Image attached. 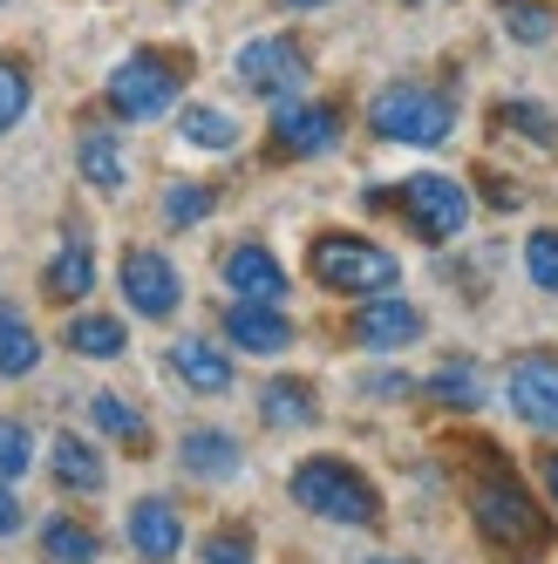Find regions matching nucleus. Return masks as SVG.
Wrapping results in <instances>:
<instances>
[{"label": "nucleus", "instance_id": "nucleus-1", "mask_svg": "<svg viewBox=\"0 0 558 564\" xmlns=\"http://www.w3.org/2000/svg\"><path fill=\"white\" fill-rule=\"evenodd\" d=\"M470 517H476V531H484V544L491 551H504V557H538V551H551V517L532 503V490L517 482L504 463H491L484 476L470 482Z\"/></svg>", "mask_w": 558, "mask_h": 564}, {"label": "nucleus", "instance_id": "nucleus-2", "mask_svg": "<svg viewBox=\"0 0 558 564\" xmlns=\"http://www.w3.org/2000/svg\"><path fill=\"white\" fill-rule=\"evenodd\" d=\"M287 490H293L300 510L328 517V523H354V531H375V523H382V490L347 456H307Z\"/></svg>", "mask_w": 558, "mask_h": 564}, {"label": "nucleus", "instance_id": "nucleus-3", "mask_svg": "<svg viewBox=\"0 0 558 564\" xmlns=\"http://www.w3.org/2000/svg\"><path fill=\"white\" fill-rule=\"evenodd\" d=\"M184 75L191 62L184 55H164V48H137L130 62H116L109 75V109L124 116V123H157V116H171L178 96H184Z\"/></svg>", "mask_w": 558, "mask_h": 564}, {"label": "nucleus", "instance_id": "nucleus-4", "mask_svg": "<svg viewBox=\"0 0 558 564\" xmlns=\"http://www.w3.org/2000/svg\"><path fill=\"white\" fill-rule=\"evenodd\" d=\"M307 259H313V279L328 293H347V300H375L403 279V259H388L375 238H354V231H321Z\"/></svg>", "mask_w": 558, "mask_h": 564}, {"label": "nucleus", "instance_id": "nucleus-5", "mask_svg": "<svg viewBox=\"0 0 558 564\" xmlns=\"http://www.w3.org/2000/svg\"><path fill=\"white\" fill-rule=\"evenodd\" d=\"M368 205H375V212H403L409 231L429 238V246H450V238L470 225V191H463L457 177H436V171L403 177L395 191H368Z\"/></svg>", "mask_w": 558, "mask_h": 564}, {"label": "nucleus", "instance_id": "nucleus-6", "mask_svg": "<svg viewBox=\"0 0 558 564\" xmlns=\"http://www.w3.org/2000/svg\"><path fill=\"white\" fill-rule=\"evenodd\" d=\"M368 130H375L382 143H416V150H429V143H443V137L457 130V102H450L443 89L395 83V89H382V96L368 102Z\"/></svg>", "mask_w": 558, "mask_h": 564}, {"label": "nucleus", "instance_id": "nucleus-7", "mask_svg": "<svg viewBox=\"0 0 558 564\" xmlns=\"http://www.w3.org/2000/svg\"><path fill=\"white\" fill-rule=\"evenodd\" d=\"M232 75H238V83H246L253 96L287 102V96L307 89V48L287 42V34H253V42L232 55Z\"/></svg>", "mask_w": 558, "mask_h": 564}, {"label": "nucleus", "instance_id": "nucleus-8", "mask_svg": "<svg viewBox=\"0 0 558 564\" xmlns=\"http://www.w3.org/2000/svg\"><path fill=\"white\" fill-rule=\"evenodd\" d=\"M504 394H511V409H517V422H525V429L558 435V354H551V347L517 354Z\"/></svg>", "mask_w": 558, "mask_h": 564}, {"label": "nucleus", "instance_id": "nucleus-9", "mask_svg": "<svg viewBox=\"0 0 558 564\" xmlns=\"http://www.w3.org/2000/svg\"><path fill=\"white\" fill-rule=\"evenodd\" d=\"M124 300H130V313H143V319H171L178 300H184V279H178V265H171L164 252L130 246V252H124Z\"/></svg>", "mask_w": 558, "mask_h": 564}, {"label": "nucleus", "instance_id": "nucleus-10", "mask_svg": "<svg viewBox=\"0 0 558 564\" xmlns=\"http://www.w3.org/2000/svg\"><path fill=\"white\" fill-rule=\"evenodd\" d=\"M341 143V109L334 102H300L287 96L272 116V150L279 156H328Z\"/></svg>", "mask_w": 558, "mask_h": 564}, {"label": "nucleus", "instance_id": "nucleus-11", "mask_svg": "<svg viewBox=\"0 0 558 564\" xmlns=\"http://www.w3.org/2000/svg\"><path fill=\"white\" fill-rule=\"evenodd\" d=\"M130 551L150 557V564H171L184 551V517L171 497H137L130 503Z\"/></svg>", "mask_w": 558, "mask_h": 564}, {"label": "nucleus", "instance_id": "nucleus-12", "mask_svg": "<svg viewBox=\"0 0 558 564\" xmlns=\"http://www.w3.org/2000/svg\"><path fill=\"white\" fill-rule=\"evenodd\" d=\"M422 327H429V319H422V313H416L409 300H388V293L362 300V313H354V340H362V347H375V354L422 340Z\"/></svg>", "mask_w": 558, "mask_h": 564}, {"label": "nucleus", "instance_id": "nucleus-13", "mask_svg": "<svg viewBox=\"0 0 558 564\" xmlns=\"http://www.w3.org/2000/svg\"><path fill=\"white\" fill-rule=\"evenodd\" d=\"M225 340L246 347V354H287L293 347V319L272 313L266 300H238V306H225Z\"/></svg>", "mask_w": 558, "mask_h": 564}, {"label": "nucleus", "instance_id": "nucleus-14", "mask_svg": "<svg viewBox=\"0 0 558 564\" xmlns=\"http://www.w3.org/2000/svg\"><path fill=\"white\" fill-rule=\"evenodd\" d=\"M225 286H232L238 300L279 306V300H287V265H279L266 246H232V252H225Z\"/></svg>", "mask_w": 558, "mask_h": 564}, {"label": "nucleus", "instance_id": "nucleus-15", "mask_svg": "<svg viewBox=\"0 0 558 564\" xmlns=\"http://www.w3.org/2000/svg\"><path fill=\"white\" fill-rule=\"evenodd\" d=\"M178 463H184V476L232 482L238 469H246V449H238V435H225V429H191V435L178 442Z\"/></svg>", "mask_w": 558, "mask_h": 564}, {"label": "nucleus", "instance_id": "nucleus-16", "mask_svg": "<svg viewBox=\"0 0 558 564\" xmlns=\"http://www.w3.org/2000/svg\"><path fill=\"white\" fill-rule=\"evenodd\" d=\"M171 368H178V381L197 388V394H225V388H232V360H225L212 340H178V347H171Z\"/></svg>", "mask_w": 558, "mask_h": 564}, {"label": "nucleus", "instance_id": "nucleus-17", "mask_svg": "<svg viewBox=\"0 0 558 564\" xmlns=\"http://www.w3.org/2000/svg\"><path fill=\"white\" fill-rule=\"evenodd\" d=\"M49 469H55V482H62V490H75V497H96V490H103V456L89 449L83 435H55Z\"/></svg>", "mask_w": 558, "mask_h": 564}, {"label": "nucleus", "instance_id": "nucleus-18", "mask_svg": "<svg viewBox=\"0 0 558 564\" xmlns=\"http://www.w3.org/2000/svg\"><path fill=\"white\" fill-rule=\"evenodd\" d=\"M49 300H62V306H75V300H89V286H96V252L75 238V246H62L55 259H49Z\"/></svg>", "mask_w": 558, "mask_h": 564}, {"label": "nucleus", "instance_id": "nucleus-19", "mask_svg": "<svg viewBox=\"0 0 558 564\" xmlns=\"http://www.w3.org/2000/svg\"><path fill=\"white\" fill-rule=\"evenodd\" d=\"M34 368H42V334H34L14 306H0V375L21 381V375H34Z\"/></svg>", "mask_w": 558, "mask_h": 564}, {"label": "nucleus", "instance_id": "nucleus-20", "mask_svg": "<svg viewBox=\"0 0 558 564\" xmlns=\"http://www.w3.org/2000/svg\"><path fill=\"white\" fill-rule=\"evenodd\" d=\"M259 415H266L272 429H307V422H321V401H313L307 381H266Z\"/></svg>", "mask_w": 558, "mask_h": 564}, {"label": "nucleus", "instance_id": "nucleus-21", "mask_svg": "<svg viewBox=\"0 0 558 564\" xmlns=\"http://www.w3.org/2000/svg\"><path fill=\"white\" fill-rule=\"evenodd\" d=\"M75 164H83V177H89L96 191H124V177H130L124 143H116L109 130H89L83 143H75Z\"/></svg>", "mask_w": 558, "mask_h": 564}, {"label": "nucleus", "instance_id": "nucleus-22", "mask_svg": "<svg viewBox=\"0 0 558 564\" xmlns=\"http://www.w3.org/2000/svg\"><path fill=\"white\" fill-rule=\"evenodd\" d=\"M42 551H49V564H96L103 538L89 531V523H75V517H49L42 523Z\"/></svg>", "mask_w": 558, "mask_h": 564}, {"label": "nucleus", "instance_id": "nucleus-23", "mask_svg": "<svg viewBox=\"0 0 558 564\" xmlns=\"http://www.w3.org/2000/svg\"><path fill=\"white\" fill-rule=\"evenodd\" d=\"M68 347L89 354V360H116L130 347V334H124V319H109V313H75L68 319Z\"/></svg>", "mask_w": 558, "mask_h": 564}, {"label": "nucleus", "instance_id": "nucleus-24", "mask_svg": "<svg viewBox=\"0 0 558 564\" xmlns=\"http://www.w3.org/2000/svg\"><path fill=\"white\" fill-rule=\"evenodd\" d=\"M89 422H96L109 442H124V449H150V429H143V415L130 409L124 394H89Z\"/></svg>", "mask_w": 558, "mask_h": 564}, {"label": "nucleus", "instance_id": "nucleus-25", "mask_svg": "<svg viewBox=\"0 0 558 564\" xmlns=\"http://www.w3.org/2000/svg\"><path fill=\"white\" fill-rule=\"evenodd\" d=\"M497 21H504L511 42H525V48H545L558 34V14L545 8V0H497Z\"/></svg>", "mask_w": 558, "mask_h": 564}, {"label": "nucleus", "instance_id": "nucleus-26", "mask_svg": "<svg viewBox=\"0 0 558 564\" xmlns=\"http://www.w3.org/2000/svg\"><path fill=\"white\" fill-rule=\"evenodd\" d=\"M497 130H517V137H532L538 143V156H558V123L538 109V102H497Z\"/></svg>", "mask_w": 558, "mask_h": 564}, {"label": "nucleus", "instance_id": "nucleus-27", "mask_svg": "<svg viewBox=\"0 0 558 564\" xmlns=\"http://www.w3.org/2000/svg\"><path fill=\"white\" fill-rule=\"evenodd\" d=\"M178 130H184L191 150H232V143H238V123H232L225 109H184Z\"/></svg>", "mask_w": 558, "mask_h": 564}, {"label": "nucleus", "instance_id": "nucleus-28", "mask_svg": "<svg viewBox=\"0 0 558 564\" xmlns=\"http://www.w3.org/2000/svg\"><path fill=\"white\" fill-rule=\"evenodd\" d=\"M212 205H218L212 184H171V191H164V225H178V231H184V225H205Z\"/></svg>", "mask_w": 558, "mask_h": 564}, {"label": "nucleus", "instance_id": "nucleus-29", "mask_svg": "<svg viewBox=\"0 0 558 564\" xmlns=\"http://www.w3.org/2000/svg\"><path fill=\"white\" fill-rule=\"evenodd\" d=\"M28 102H34V83H28V68L0 55V137H8V130L21 123V116H28Z\"/></svg>", "mask_w": 558, "mask_h": 564}, {"label": "nucleus", "instance_id": "nucleus-30", "mask_svg": "<svg viewBox=\"0 0 558 564\" xmlns=\"http://www.w3.org/2000/svg\"><path fill=\"white\" fill-rule=\"evenodd\" d=\"M429 401H450V409H476V401H484V381H476V368L450 360V368L429 381Z\"/></svg>", "mask_w": 558, "mask_h": 564}, {"label": "nucleus", "instance_id": "nucleus-31", "mask_svg": "<svg viewBox=\"0 0 558 564\" xmlns=\"http://www.w3.org/2000/svg\"><path fill=\"white\" fill-rule=\"evenodd\" d=\"M525 272L538 279L545 293H558V225H538V231L525 238Z\"/></svg>", "mask_w": 558, "mask_h": 564}, {"label": "nucleus", "instance_id": "nucleus-32", "mask_svg": "<svg viewBox=\"0 0 558 564\" xmlns=\"http://www.w3.org/2000/svg\"><path fill=\"white\" fill-rule=\"evenodd\" d=\"M28 463H34V435H28V422H0V482L28 476Z\"/></svg>", "mask_w": 558, "mask_h": 564}, {"label": "nucleus", "instance_id": "nucleus-33", "mask_svg": "<svg viewBox=\"0 0 558 564\" xmlns=\"http://www.w3.org/2000/svg\"><path fill=\"white\" fill-rule=\"evenodd\" d=\"M205 564H253V531H246V523H225V531H212Z\"/></svg>", "mask_w": 558, "mask_h": 564}, {"label": "nucleus", "instance_id": "nucleus-34", "mask_svg": "<svg viewBox=\"0 0 558 564\" xmlns=\"http://www.w3.org/2000/svg\"><path fill=\"white\" fill-rule=\"evenodd\" d=\"M21 531V497H14V482H0V538H14Z\"/></svg>", "mask_w": 558, "mask_h": 564}, {"label": "nucleus", "instance_id": "nucleus-35", "mask_svg": "<svg viewBox=\"0 0 558 564\" xmlns=\"http://www.w3.org/2000/svg\"><path fill=\"white\" fill-rule=\"evenodd\" d=\"M545 490H551V503H558V456H545Z\"/></svg>", "mask_w": 558, "mask_h": 564}, {"label": "nucleus", "instance_id": "nucleus-36", "mask_svg": "<svg viewBox=\"0 0 558 564\" xmlns=\"http://www.w3.org/2000/svg\"><path fill=\"white\" fill-rule=\"evenodd\" d=\"M279 8H293V14H307V8H334V0H279Z\"/></svg>", "mask_w": 558, "mask_h": 564}, {"label": "nucleus", "instance_id": "nucleus-37", "mask_svg": "<svg viewBox=\"0 0 558 564\" xmlns=\"http://www.w3.org/2000/svg\"><path fill=\"white\" fill-rule=\"evenodd\" d=\"M375 564H409V557H375Z\"/></svg>", "mask_w": 558, "mask_h": 564}, {"label": "nucleus", "instance_id": "nucleus-38", "mask_svg": "<svg viewBox=\"0 0 558 564\" xmlns=\"http://www.w3.org/2000/svg\"><path fill=\"white\" fill-rule=\"evenodd\" d=\"M409 8H429V0H409Z\"/></svg>", "mask_w": 558, "mask_h": 564}]
</instances>
